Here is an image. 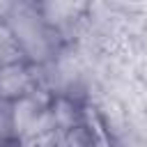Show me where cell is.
I'll return each mask as SVG.
<instances>
[{
	"mask_svg": "<svg viewBox=\"0 0 147 147\" xmlns=\"http://www.w3.org/2000/svg\"><path fill=\"white\" fill-rule=\"evenodd\" d=\"M37 117H39V113H37V106L32 99H18L14 103V129L18 133H28Z\"/></svg>",
	"mask_w": 147,
	"mask_h": 147,
	"instance_id": "cell-2",
	"label": "cell"
},
{
	"mask_svg": "<svg viewBox=\"0 0 147 147\" xmlns=\"http://www.w3.org/2000/svg\"><path fill=\"white\" fill-rule=\"evenodd\" d=\"M28 87V71L21 67V64H7L0 69V92L7 94V96H14V94H21L23 90Z\"/></svg>",
	"mask_w": 147,
	"mask_h": 147,
	"instance_id": "cell-1",
	"label": "cell"
},
{
	"mask_svg": "<svg viewBox=\"0 0 147 147\" xmlns=\"http://www.w3.org/2000/svg\"><path fill=\"white\" fill-rule=\"evenodd\" d=\"M14 57H16L14 37L5 25H0V69L7 67V64H14Z\"/></svg>",
	"mask_w": 147,
	"mask_h": 147,
	"instance_id": "cell-3",
	"label": "cell"
}]
</instances>
